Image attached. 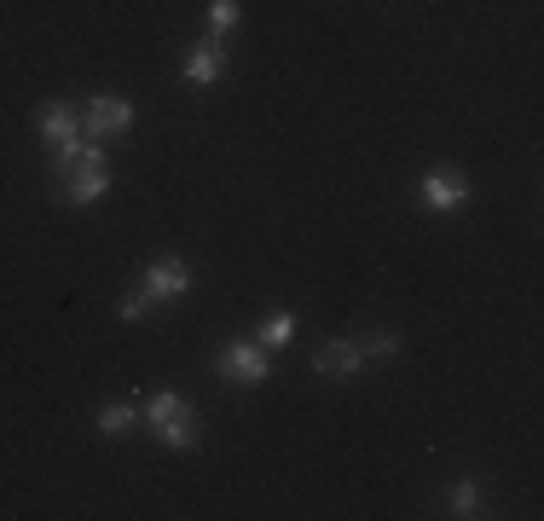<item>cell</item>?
I'll return each mask as SVG.
<instances>
[{"mask_svg":"<svg viewBox=\"0 0 544 521\" xmlns=\"http://www.w3.org/2000/svg\"><path fill=\"white\" fill-rule=\"evenodd\" d=\"M220 377H232V383H261L272 365H267V348L261 342H232V348H220Z\"/></svg>","mask_w":544,"mask_h":521,"instance_id":"1","label":"cell"},{"mask_svg":"<svg viewBox=\"0 0 544 521\" xmlns=\"http://www.w3.org/2000/svg\"><path fill=\"white\" fill-rule=\"evenodd\" d=\"M87 139H110V134H128L134 128V105H122V99H93L87 105Z\"/></svg>","mask_w":544,"mask_h":521,"instance_id":"2","label":"cell"},{"mask_svg":"<svg viewBox=\"0 0 544 521\" xmlns=\"http://www.w3.org/2000/svg\"><path fill=\"white\" fill-rule=\"evenodd\" d=\"M151 302H168V296H186L191 290V267L186 261H157L151 273H145V284H139Z\"/></svg>","mask_w":544,"mask_h":521,"instance_id":"3","label":"cell"},{"mask_svg":"<svg viewBox=\"0 0 544 521\" xmlns=\"http://www.w3.org/2000/svg\"><path fill=\"white\" fill-rule=\"evenodd\" d=\"M417 197H423L429 209H458L463 197H469V180H463V174H452V168H435V174L417 186Z\"/></svg>","mask_w":544,"mask_h":521,"instance_id":"4","label":"cell"},{"mask_svg":"<svg viewBox=\"0 0 544 521\" xmlns=\"http://www.w3.org/2000/svg\"><path fill=\"white\" fill-rule=\"evenodd\" d=\"M220 64H226V35H209L197 53L186 58V82H197V87H209L220 76Z\"/></svg>","mask_w":544,"mask_h":521,"instance_id":"5","label":"cell"},{"mask_svg":"<svg viewBox=\"0 0 544 521\" xmlns=\"http://www.w3.org/2000/svg\"><path fill=\"white\" fill-rule=\"evenodd\" d=\"M35 128H41V139H47L53 151H58V145H70V139H82V122H76L64 105H47L41 116H35Z\"/></svg>","mask_w":544,"mask_h":521,"instance_id":"6","label":"cell"},{"mask_svg":"<svg viewBox=\"0 0 544 521\" xmlns=\"http://www.w3.org/2000/svg\"><path fill=\"white\" fill-rule=\"evenodd\" d=\"M313 365H319L325 377H354L359 365H365V354H359V342H325Z\"/></svg>","mask_w":544,"mask_h":521,"instance_id":"7","label":"cell"},{"mask_svg":"<svg viewBox=\"0 0 544 521\" xmlns=\"http://www.w3.org/2000/svg\"><path fill=\"white\" fill-rule=\"evenodd\" d=\"M93 163H105V151H99V145H82V139H70V145H58L53 151L58 180H70V174H82V168H93Z\"/></svg>","mask_w":544,"mask_h":521,"instance_id":"8","label":"cell"},{"mask_svg":"<svg viewBox=\"0 0 544 521\" xmlns=\"http://www.w3.org/2000/svg\"><path fill=\"white\" fill-rule=\"evenodd\" d=\"M64 186H70V203H99V197L110 192V168L93 163V168H82V174H70Z\"/></svg>","mask_w":544,"mask_h":521,"instance_id":"9","label":"cell"},{"mask_svg":"<svg viewBox=\"0 0 544 521\" xmlns=\"http://www.w3.org/2000/svg\"><path fill=\"white\" fill-rule=\"evenodd\" d=\"M180 412H186L180 394H151V400H145V423H157V429H163L168 417H180Z\"/></svg>","mask_w":544,"mask_h":521,"instance_id":"10","label":"cell"},{"mask_svg":"<svg viewBox=\"0 0 544 521\" xmlns=\"http://www.w3.org/2000/svg\"><path fill=\"white\" fill-rule=\"evenodd\" d=\"M290 336H296V319L290 313H272L267 325H261V348H284Z\"/></svg>","mask_w":544,"mask_h":521,"instance_id":"11","label":"cell"},{"mask_svg":"<svg viewBox=\"0 0 544 521\" xmlns=\"http://www.w3.org/2000/svg\"><path fill=\"white\" fill-rule=\"evenodd\" d=\"M163 440H168V446H197V423H191V412L168 417V423H163Z\"/></svg>","mask_w":544,"mask_h":521,"instance_id":"12","label":"cell"},{"mask_svg":"<svg viewBox=\"0 0 544 521\" xmlns=\"http://www.w3.org/2000/svg\"><path fill=\"white\" fill-rule=\"evenodd\" d=\"M134 406H105V412H99V429H105V435H122V429H134Z\"/></svg>","mask_w":544,"mask_h":521,"instance_id":"13","label":"cell"},{"mask_svg":"<svg viewBox=\"0 0 544 521\" xmlns=\"http://www.w3.org/2000/svg\"><path fill=\"white\" fill-rule=\"evenodd\" d=\"M238 18H244V12H238V0H215V6H209V24H215V35L238 29Z\"/></svg>","mask_w":544,"mask_h":521,"instance_id":"14","label":"cell"},{"mask_svg":"<svg viewBox=\"0 0 544 521\" xmlns=\"http://www.w3.org/2000/svg\"><path fill=\"white\" fill-rule=\"evenodd\" d=\"M475 504H481V493H475L469 481H458V487H452V516H475Z\"/></svg>","mask_w":544,"mask_h":521,"instance_id":"15","label":"cell"},{"mask_svg":"<svg viewBox=\"0 0 544 521\" xmlns=\"http://www.w3.org/2000/svg\"><path fill=\"white\" fill-rule=\"evenodd\" d=\"M359 354H377V359H388V354H400V342L382 330V336H371V342H359Z\"/></svg>","mask_w":544,"mask_h":521,"instance_id":"16","label":"cell"},{"mask_svg":"<svg viewBox=\"0 0 544 521\" xmlns=\"http://www.w3.org/2000/svg\"><path fill=\"white\" fill-rule=\"evenodd\" d=\"M145 307H151V296H145V290H134V296H122V319H139Z\"/></svg>","mask_w":544,"mask_h":521,"instance_id":"17","label":"cell"}]
</instances>
